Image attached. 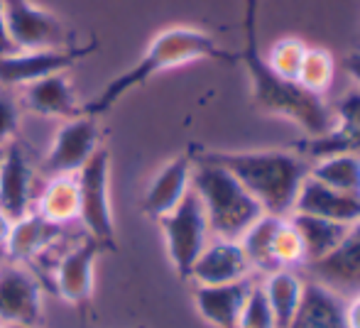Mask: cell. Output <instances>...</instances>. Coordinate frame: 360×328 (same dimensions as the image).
Listing matches in <instances>:
<instances>
[{"label": "cell", "mask_w": 360, "mask_h": 328, "mask_svg": "<svg viewBox=\"0 0 360 328\" xmlns=\"http://www.w3.org/2000/svg\"><path fill=\"white\" fill-rule=\"evenodd\" d=\"M243 29H245V44L240 52V64L250 79V96L255 108L265 115L289 120L309 138L326 135L333 128V110L328 108L326 98L311 93L297 81L282 79L265 62V54L260 52L257 42V0H245Z\"/></svg>", "instance_id": "6da1fadb"}, {"label": "cell", "mask_w": 360, "mask_h": 328, "mask_svg": "<svg viewBox=\"0 0 360 328\" xmlns=\"http://www.w3.org/2000/svg\"><path fill=\"white\" fill-rule=\"evenodd\" d=\"M199 59H214L221 64H240V52H228L201 27H191V25H174L162 32H157L150 39L145 54L128 69V72L118 74L105 84L96 98L84 103V113L101 118L105 115L123 96L135 91L138 86L147 84L155 79L157 74H165L169 69L184 67V64L199 62Z\"/></svg>", "instance_id": "7a4b0ae2"}, {"label": "cell", "mask_w": 360, "mask_h": 328, "mask_svg": "<svg viewBox=\"0 0 360 328\" xmlns=\"http://www.w3.org/2000/svg\"><path fill=\"white\" fill-rule=\"evenodd\" d=\"M196 159L228 169L262 206L265 214L289 216L299 186L309 176V159L297 150H252V152H216L201 150Z\"/></svg>", "instance_id": "3957f363"}, {"label": "cell", "mask_w": 360, "mask_h": 328, "mask_svg": "<svg viewBox=\"0 0 360 328\" xmlns=\"http://www.w3.org/2000/svg\"><path fill=\"white\" fill-rule=\"evenodd\" d=\"M194 157V155H191ZM191 191L206 211L211 238L240 240L265 211L228 169L194 157Z\"/></svg>", "instance_id": "277c9868"}, {"label": "cell", "mask_w": 360, "mask_h": 328, "mask_svg": "<svg viewBox=\"0 0 360 328\" xmlns=\"http://www.w3.org/2000/svg\"><path fill=\"white\" fill-rule=\"evenodd\" d=\"M157 225L165 238L167 257H169L174 272L181 280H189V272L194 267L196 257L211 240L209 221H206V211L201 206L199 196L194 191L181 199L176 209L157 218Z\"/></svg>", "instance_id": "5b68a950"}, {"label": "cell", "mask_w": 360, "mask_h": 328, "mask_svg": "<svg viewBox=\"0 0 360 328\" xmlns=\"http://www.w3.org/2000/svg\"><path fill=\"white\" fill-rule=\"evenodd\" d=\"M79 181L81 214L79 223L84 225V235L98 240L101 245H115V216L110 204V152L101 147L84 169L76 174Z\"/></svg>", "instance_id": "8992f818"}, {"label": "cell", "mask_w": 360, "mask_h": 328, "mask_svg": "<svg viewBox=\"0 0 360 328\" xmlns=\"http://www.w3.org/2000/svg\"><path fill=\"white\" fill-rule=\"evenodd\" d=\"M5 27L18 52L72 47V29L52 10L32 0H3Z\"/></svg>", "instance_id": "52a82bcc"}, {"label": "cell", "mask_w": 360, "mask_h": 328, "mask_svg": "<svg viewBox=\"0 0 360 328\" xmlns=\"http://www.w3.org/2000/svg\"><path fill=\"white\" fill-rule=\"evenodd\" d=\"M101 128L98 118L94 115H76V118L62 120V125L54 133L47 152L42 157V174H79L84 164L98 152L101 145Z\"/></svg>", "instance_id": "ba28073f"}, {"label": "cell", "mask_w": 360, "mask_h": 328, "mask_svg": "<svg viewBox=\"0 0 360 328\" xmlns=\"http://www.w3.org/2000/svg\"><path fill=\"white\" fill-rule=\"evenodd\" d=\"M44 316V289L27 265L5 262L0 267V324L39 326Z\"/></svg>", "instance_id": "9c48e42d"}, {"label": "cell", "mask_w": 360, "mask_h": 328, "mask_svg": "<svg viewBox=\"0 0 360 328\" xmlns=\"http://www.w3.org/2000/svg\"><path fill=\"white\" fill-rule=\"evenodd\" d=\"M96 44L67 49H27L0 57V88L18 91L37 79L52 77L59 72H69L76 62L89 57Z\"/></svg>", "instance_id": "30bf717a"}, {"label": "cell", "mask_w": 360, "mask_h": 328, "mask_svg": "<svg viewBox=\"0 0 360 328\" xmlns=\"http://www.w3.org/2000/svg\"><path fill=\"white\" fill-rule=\"evenodd\" d=\"M101 252L103 245L84 235L57 257L52 267V284L59 299H64L67 304H84L94 296L96 262Z\"/></svg>", "instance_id": "8fae6325"}, {"label": "cell", "mask_w": 360, "mask_h": 328, "mask_svg": "<svg viewBox=\"0 0 360 328\" xmlns=\"http://www.w3.org/2000/svg\"><path fill=\"white\" fill-rule=\"evenodd\" d=\"M309 280L331 287L338 294L360 291V221L348 225L343 240L326 257L302 265Z\"/></svg>", "instance_id": "7c38bea8"}, {"label": "cell", "mask_w": 360, "mask_h": 328, "mask_svg": "<svg viewBox=\"0 0 360 328\" xmlns=\"http://www.w3.org/2000/svg\"><path fill=\"white\" fill-rule=\"evenodd\" d=\"M333 128L321 138H311L297 147L307 159H319L336 152L360 155V88L348 91L333 105Z\"/></svg>", "instance_id": "4fadbf2b"}, {"label": "cell", "mask_w": 360, "mask_h": 328, "mask_svg": "<svg viewBox=\"0 0 360 328\" xmlns=\"http://www.w3.org/2000/svg\"><path fill=\"white\" fill-rule=\"evenodd\" d=\"M18 100L22 110L42 115V118L69 120L84 113V103L76 96L67 72L37 79V81L18 88Z\"/></svg>", "instance_id": "5bb4252c"}, {"label": "cell", "mask_w": 360, "mask_h": 328, "mask_svg": "<svg viewBox=\"0 0 360 328\" xmlns=\"http://www.w3.org/2000/svg\"><path fill=\"white\" fill-rule=\"evenodd\" d=\"M252 275L250 260L238 240L211 238L189 272L194 284H228Z\"/></svg>", "instance_id": "9a60e30c"}, {"label": "cell", "mask_w": 360, "mask_h": 328, "mask_svg": "<svg viewBox=\"0 0 360 328\" xmlns=\"http://www.w3.org/2000/svg\"><path fill=\"white\" fill-rule=\"evenodd\" d=\"M34 206V166L22 145L10 143L0 166V211L13 221L22 218Z\"/></svg>", "instance_id": "2e32d148"}, {"label": "cell", "mask_w": 360, "mask_h": 328, "mask_svg": "<svg viewBox=\"0 0 360 328\" xmlns=\"http://www.w3.org/2000/svg\"><path fill=\"white\" fill-rule=\"evenodd\" d=\"M191 171H194L191 155H179L169 159L147 184L143 201H140L143 214L157 221L172 209H176L181 199L191 191Z\"/></svg>", "instance_id": "e0dca14e"}, {"label": "cell", "mask_w": 360, "mask_h": 328, "mask_svg": "<svg viewBox=\"0 0 360 328\" xmlns=\"http://www.w3.org/2000/svg\"><path fill=\"white\" fill-rule=\"evenodd\" d=\"M255 280L228 282V284H194V304L199 316L214 328H238Z\"/></svg>", "instance_id": "ac0fdd59"}, {"label": "cell", "mask_w": 360, "mask_h": 328, "mask_svg": "<svg viewBox=\"0 0 360 328\" xmlns=\"http://www.w3.org/2000/svg\"><path fill=\"white\" fill-rule=\"evenodd\" d=\"M62 238H64V225L49 223L47 218L30 211L22 218L13 221V230H10L8 243H5L3 250L10 262L30 265V262L47 255V250H52Z\"/></svg>", "instance_id": "d6986e66"}, {"label": "cell", "mask_w": 360, "mask_h": 328, "mask_svg": "<svg viewBox=\"0 0 360 328\" xmlns=\"http://www.w3.org/2000/svg\"><path fill=\"white\" fill-rule=\"evenodd\" d=\"M292 214H309V216H319V218L351 225L360 221V196L336 191L331 186L307 176L302 181V186H299Z\"/></svg>", "instance_id": "ffe728a7"}, {"label": "cell", "mask_w": 360, "mask_h": 328, "mask_svg": "<svg viewBox=\"0 0 360 328\" xmlns=\"http://www.w3.org/2000/svg\"><path fill=\"white\" fill-rule=\"evenodd\" d=\"M289 328H348L346 296L307 277L302 301Z\"/></svg>", "instance_id": "44dd1931"}, {"label": "cell", "mask_w": 360, "mask_h": 328, "mask_svg": "<svg viewBox=\"0 0 360 328\" xmlns=\"http://www.w3.org/2000/svg\"><path fill=\"white\" fill-rule=\"evenodd\" d=\"M34 214L47 218L49 223L57 225H72L79 223L81 214V199H79V181L76 174H54L47 176L39 194L34 196Z\"/></svg>", "instance_id": "7402d4cb"}, {"label": "cell", "mask_w": 360, "mask_h": 328, "mask_svg": "<svg viewBox=\"0 0 360 328\" xmlns=\"http://www.w3.org/2000/svg\"><path fill=\"white\" fill-rule=\"evenodd\" d=\"M287 218L292 221L299 238H302L304 265L321 260V257H326L331 250H336V245L341 243L348 230L346 223H336V221H326V218H319V216H309V214H289Z\"/></svg>", "instance_id": "603a6c76"}, {"label": "cell", "mask_w": 360, "mask_h": 328, "mask_svg": "<svg viewBox=\"0 0 360 328\" xmlns=\"http://www.w3.org/2000/svg\"><path fill=\"white\" fill-rule=\"evenodd\" d=\"M260 284L267 296V304L272 309V316H275V326L289 328L294 314L299 309V301H302V291H304L302 275H297L294 270H277L265 275V280Z\"/></svg>", "instance_id": "cb8c5ba5"}, {"label": "cell", "mask_w": 360, "mask_h": 328, "mask_svg": "<svg viewBox=\"0 0 360 328\" xmlns=\"http://www.w3.org/2000/svg\"><path fill=\"white\" fill-rule=\"evenodd\" d=\"M287 216H272V214H262L250 228L243 233V238L238 243L243 245L248 260H250V267L262 275H270V272H277L275 257H272V240H275V233L280 228V223Z\"/></svg>", "instance_id": "d4e9b609"}, {"label": "cell", "mask_w": 360, "mask_h": 328, "mask_svg": "<svg viewBox=\"0 0 360 328\" xmlns=\"http://www.w3.org/2000/svg\"><path fill=\"white\" fill-rule=\"evenodd\" d=\"M309 176L336 191L360 196V155L336 152L309 164Z\"/></svg>", "instance_id": "484cf974"}, {"label": "cell", "mask_w": 360, "mask_h": 328, "mask_svg": "<svg viewBox=\"0 0 360 328\" xmlns=\"http://www.w3.org/2000/svg\"><path fill=\"white\" fill-rule=\"evenodd\" d=\"M333 74H336V59H333V54L321 47H307L297 84L304 86L307 91H311V93L323 96V91L333 81Z\"/></svg>", "instance_id": "4316f807"}, {"label": "cell", "mask_w": 360, "mask_h": 328, "mask_svg": "<svg viewBox=\"0 0 360 328\" xmlns=\"http://www.w3.org/2000/svg\"><path fill=\"white\" fill-rule=\"evenodd\" d=\"M307 42H302L299 37H282L267 52L265 62L270 64V69L275 74H280L282 79L297 81L299 69H302L304 54H307Z\"/></svg>", "instance_id": "83f0119b"}, {"label": "cell", "mask_w": 360, "mask_h": 328, "mask_svg": "<svg viewBox=\"0 0 360 328\" xmlns=\"http://www.w3.org/2000/svg\"><path fill=\"white\" fill-rule=\"evenodd\" d=\"M272 257H275L280 270H292L294 265H304V245L299 238L297 228L292 225V221L285 218L280 223L272 240Z\"/></svg>", "instance_id": "f1b7e54d"}, {"label": "cell", "mask_w": 360, "mask_h": 328, "mask_svg": "<svg viewBox=\"0 0 360 328\" xmlns=\"http://www.w3.org/2000/svg\"><path fill=\"white\" fill-rule=\"evenodd\" d=\"M238 328H277L275 316H272V309L267 304V296L262 291L260 282L252 284L250 296H248L240 319H238Z\"/></svg>", "instance_id": "f546056e"}, {"label": "cell", "mask_w": 360, "mask_h": 328, "mask_svg": "<svg viewBox=\"0 0 360 328\" xmlns=\"http://www.w3.org/2000/svg\"><path fill=\"white\" fill-rule=\"evenodd\" d=\"M20 108L18 96L10 88H0V145H10L15 143V135L20 130Z\"/></svg>", "instance_id": "4dcf8cb0"}, {"label": "cell", "mask_w": 360, "mask_h": 328, "mask_svg": "<svg viewBox=\"0 0 360 328\" xmlns=\"http://www.w3.org/2000/svg\"><path fill=\"white\" fill-rule=\"evenodd\" d=\"M13 52H18V49H15L13 39H10L8 27H5V10H3V0H0V57Z\"/></svg>", "instance_id": "1f68e13d"}, {"label": "cell", "mask_w": 360, "mask_h": 328, "mask_svg": "<svg viewBox=\"0 0 360 328\" xmlns=\"http://www.w3.org/2000/svg\"><path fill=\"white\" fill-rule=\"evenodd\" d=\"M346 319H348V328H360V291H356L346 301Z\"/></svg>", "instance_id": "d6a6232c"}, {"label": "cell", "mask_w": 360, "mask_h": 328, "mask_svg": "<svg viewBox=\"0 0 360 328\" xmlns=\"http://www.w3.org/2000/svg\"><path fill=\"white\" fill-rule=\"evenodd\" d=\"M343 67H346L348 77H351L353 81L358 84V88H360V52L346 54V59H343Z\"/></svg>", "instance_id": "836d02e7"}, {"label": "cell", "mask_w": 360, "mask_h": 328, "mask_svg": "<svg viewBox=\"0 0 360 328\" xmlns=\"http://www.w3.org/2000/svg\"><path fill=\"white\" fill-rule=\"evenodd\" d=\"M10 230H13V218L0 211V247H5V243H8Z\"/></svg>", "instance_id": "e575fe53"}, {"label": "cell", "mask_w": 360, "mask_h": 328, "mask_svg": "<svg viewBox=\"0 0 360 328\" xmlns=\"http://www.w3.org/2000/svg\"><path fill=\"white\" fill-rule=\"evenodd\" d=\"M5 150H8V145H0V166H3V159H5Z\"/></svg>", "instance_id": "d590c367"}, {"label": "cell", "mask_w": 360, "mask_h": 328, "mask_svg": "<svg viewBox=\"0 0 360 328\" xmlns=\"http://www.w3.org/2000/svg\"><path fill=\"white\" fill-rule=\"evenodd\" d=\"M8 328H39V326H8Z\"/></svg>", "instance_id": "8d00e7d4"}, {"label": "cell", "mask_w": 360, "mask_h": 328, "mask_svg": "<svg viewBox=\"0 0 360 328\" xmlns=\"http://www.w3.org/2000/svg\"><path fill=\"white\" fill-rule=\"evenodd\" d=\"M0 328H8V326H5V324H0Z\"/></svg>", "instance_id": "74e56055"}]
</instances>
